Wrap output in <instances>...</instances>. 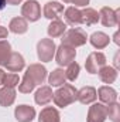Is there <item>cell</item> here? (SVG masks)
<instances>
[{
	"instance_id": "obj_23",
	"label": "cell",
	"mask_w": 120,
	"mask_h": 122,
	"mask_svg": "<svg viewBox=\"0 0 120 122\" xmlns=\"http://www.w3.org/2000/svg\"><path fill=\"white\" fill-rule=\"evenodd\" d=\"M66 30V24L62 21V20H52L47 29V33L50 36V38H57V37H61Z\"/></svg>"
},
{
	"instance_id": "obj_27",
	"label": "cell",
	"mask_w": 120,
	"mask_h": 122,
	"mask_svg": "<svg viewBox=\"0 0 120 122\" xmlns=\"http://www.w3.org/2000/svg\"><path fill=\"white\" fill-rule=\"evenodd\" d=\"M68 68H66V71H65V77H66V80H69V81H75L76 78H78V75H79V71H81V67H79V64L78 62H71L69 65H66Z\"/></svg>"
},
{
	"instance_id": "obj_7",
	"label": "cell",
	"mask_w": 120,
	"mask_h": 122,
	"mask_svg": "<svg viewBox=\"0 0 120 122\" xmlns=\"http://www.w3.org/2000/svg\"><path fill=\"white\" fill-rule=\"evenodd\" d=\"M21 16L27 21H37L41 17V7L37 0H27L21 7Z\"/></svg>"
},
{
	"instance_id": "obj_9",
	"label": "cell",
	"mask_w": 120,
	"mask_h": 122,
	"mask_svg": "<svg viewBox=\"0 0 120 122\" xmlns=\"http://www.w3.org/2000/svg\"><path fill=\"white\" fill-rule=\"evenodd\" d=\"M107 118L106 115V105L103 104H93L92 107H89L88 111V122H105Z\"/></svg>"
},
{
	"instance_id": "obj_6",
	"label": "cell",
	"mask_w": 120,
	"mask_h": 122,
	"mask_svg": "<svg viewBox=\"0 0 120 122\" xmlns=\"http://www.w3.org/2000/svg\"><path fill=\"white\" fill-rule=\"evenodd\" d=\"M103 65H106V56L103 53H97V51L90 53L85 61V68L89 74H97V71Z\"/></svg>"
},
{
	"instance_id": "obj_8",
	"label": "cell",
	"mask_w": 120,
	"mask_h": 122,
	"mask_svg": "<svg viewBox=\"0 0 120 122\" xmlns=\"http://www.w3.org/2000/svg\"><path fill=\"white\" fill-rule=\"evenodd\" d=\"M119 14L120 10H113L107 6L102 7L99 11V20L102 21V24L105 27H116L119 24Z\"/></svg>"
},
{
	"instance_id": "obj_35",
	"label": "cell",
	"mask_w": 120,
	"mask_h": 122,
	"mask_svg": "<svg viewBox=\"0 0 120 122\" xmlns=\"http://www.w3.org/2000/svg\"><path fill=\"white\" fill-rule=\"evenodd\" d=\"M64 3H71V0H62Z\"/></svg>"
},
{
	"instance_id": "obj_29",
	"label": "cell",
	"mask_w": 120,
	"mask_h": 122,
	"mask_svg": "<svg viewBox=\"0 0 120 122\" xmlns=\"http://www.w3.org/2000/svg\"><path fill=\"white\" fill-rule=\"evenodd\" d=\"M89 1L90 0H71V3L75 4L74 7H85V6L89 4Z\"/></svg>"
},
{
	"instance_id": "obj_21",
	"label": "cell",
	"mask_w": 120,
	"mask_h": 122,
	"mask_svg": "<svg viewBox=\"0 0 120 122\" xmlns=\"http://www.w3.org/2000/svg\"><path fill=\"white\" fill-rule=\"evenodd\" d=\"M64 17H65V21L68 23V24H71V26H79V24H82V21H81V10L78 9V7H68V9H65V13H64Z\"/></svg>"
},
{
	"instance_id": "obj_1",
	"label": "cell",
	"mask_w": 120,
	"mask_h": 122,
	"mask_svg": "<svg viewBox=\"0 0 120 122\" xmlns=\"http://www.w3.org/2000/svg\"><path fill=\"white\" fill-rule=\"evenodd\" d=\"M52 99L57 107L65 108L76 101V90L72 84H64V87H61L60 90L54 92Z\"/></svg>"
},
{
	"instance_id": "obj_17",
	"label": "cell",
	"mask_w": 120,
	"mask_h": 122,
	"mask_svg": "<svg viewBox=\"0 0 120 122\" xmlns=\"http://www.w3.org/2000/svg\"><path fill=\"white\" fill-rule=\"evenodd\" d=\"M89 41L95 48L103 50V48H106V47L109 46L110 38H109V36L105 34L103 31H96V33H93V34L89 37Z\"/></svg>"
},
{
	"instance_id": "obj_22",
	"label": "cell",
	"mask_w": 120,
	"mask_h": 122,
	"mask_svg": "<svg viewBox=\"0 0 120 122\" xmlns=\"http://www.w3.org/2000/svg\"><path fill=\"white\" fill-rule=\"evenodd\" d=\"M9 30L11 33H14V34H24L26 31L28 30V23L23 17H14V19L10 20Z\"/></svg>"
},
{
	"instance_id": "obj_33",
	"label": "cell",
	"mask_w": 120,
	"mask_h": 122,
	"mask_svg": "<svg viewBox=\"0 0 120 122\" xmlns=\"http://www.w3.org/2000/svg\"><path fill=\"white\" fill-rule=\"evenodd\" d=\"M4 74H6V72H4V71H3V70L0 68V84L3 82V78H4Z\"/></svg>"
},
{
	"instance_id": "obj_15",
	"label": "cell",
	"mask_w": 120,
	"mask_h": 122,
	"mask_svg": "<svg viewBox=\"0 0 120 122\" xmlns=\"http://www.w3.org/2000/svg\"><path fill=\"white\" fill-rule=\"evenodd\" d=\"M38 122H61V115L57 108L45 107L38 115Z\"/></svg>"
},
{
	"instance_id": "obj_20",
	"label": "cell",
	"mask_w": 120,
	"mask_h": 122,
	"mask_svg": "<svg viewBox=\"0 0 120 122\" xmlns=\"http://www.w3.org/2000/svg\"><path fill=\"white\" fill-rule=\"evenodd\" d=\"M81 21L85 26H93L99 21V13L92 7H86L81 10Z\"/></svg>"
},
{
	"instance_id": "obj_2",
	"label": "cell",
	"mask_w": 120,
	"mask_h": 122,
	"mask_svg": "<svg viewBox=\"0 0 120 122\" xmlns=\"http://www.w3.org/2000/svg\"><path fill=\"white\" fill-rule=\"evenodd\" d=\"M61 43L62 44H66V46H71L74 48L76 47H81L83 44H86V40H88V36H86V31L79 29V27H72L69 30H65V33L61 36Z\"/></svg>"
},
{
	"instance_id": "obj_11",
	"label": "cell",
	"mask_w": 120,
	"mask_h": 122,
	"mask_svg": "<svg viewBox=\"0 0 120 122\" xmlns=\"http://www.w3.org/2000/svg\"><path fill=\"white\" fill-rule=\"evenodd\" d=\"M64 13V4L58 1H48L44 6V17L48 20H58Z\"/></svg>"
},
{
	"instance_id": "obj_28",
	"label": "cell",
	"mask_w": 120,
	"mask_h": 122,
	"mask_svg": "<svg viewBox=\"0 0 120 122\" xmlns=\"http://www.w3.org/2000/svg\"><path fill=\"white\" fill-rule=\"evenodd\" d=\"M4 87H10V88H16L18 84H20V78L16 72H11V74H4V78H3V82H1Z\"/></svg>"
},
{
	"instance_id": "obj_26",
	"label": "cell",
	"mask_w": 120,
	"mask_h": 122,
	"mask_svg": "<svg viewBox=\"0 0 120 122\" xmlns=\"http://www.w3.org/2000/svg\"><path fill=\"white\" fill-rule=\"evenodd\" d=\"M106 115L112 122H120V105L117 102H112L106 107Z\"/></svg>"
},
{
	"instance_id": "obj_10",
	"label": "cell",
	"mask_w": 120,
	"mask_h": 122,
	"mask_svg": "<svg viewBox=\"0 0 120 122\" xmlns=\"http://www.w3.org/2000/svg\"><path fill=\"white\" fill-rule=\"evenodd\" d=\"M14 117L18 122H31L35 118V109L31 105H18L14 109Z\"/></svg>"
},
{
	"instance_id": "obj_13",
	"label": "cell",
	"mask_w": 120,
	"mask_h": 122,
	"mask_svg": "<svg viewBox=\"0 0 120 122\" xmlns=\"http://www.w3.org/2000/svg\"><path fill=\"white\" fill-rule=\"evenodd\" d=\"M96 94H97V97H99V99H100L102 104L109 105V104L117 101V91H116L115 88L109 87V85H103V87H100V88L96 91Z\"/></svg>"
},
{
	"instance_id": "obj_3",
	"label": "cell",
	"mask_w": 120,
	"mask_h": 122,
	"mask_svg": "<svg viewBox=\"0 0 120 122\" xmlns=\"http://www.w3.org/2000/svg\"><path fill=\"white\" fill-rule=\"evenodd\" d=\"M57 46L52 38H41L37 44V56L41 62H50L55 57Z\"/></svg>"
},
{
	"instance_id": "obj_31",
	"label": "cell",
	"mask_w": 120,
	"mask_h": 122,
	"mask_svg": "<svg viewBox=\"0 0 120 122\" xmlns=\"http://www.w3.org/2000/svg\"><path fill=\"white\" fill-rule=\"evenodd\" d=\"M23 0H6V3H9V4H11V6H17V4H20Z\"/></svg>"
},
{
	"instance_id": "obj_24",
	"label": "cell",
	"mask_w": 120,
	"mask_h": 122,
	"mask_svg": "<svg viewBox=\"0 0 120 122\" xmlns=\"http://www.w3.org/2000/svg\"><path fill=\"white\" fill-rule=\"evenodd\" d=\"M65 81H66L65 71L61 68L52 70V72H50V75H48V84L51 87H61L65 84Z\"/></svg>"
},
{
	"instance_id": "obj_34",
	"label": "cell",
	"mask_w": 120,
	"mask_h": 122,
	"mask_svg": "<svg viewBox=\"0 0 120 122\" xmlns=\"http://www.w3.org/2000/svg\"><path fill=\"white\" fill-rule=\"evenodd\" d=\"M6 4H7L6 0H0V10H3V9L6 7Z\"/></svg>"
},
{
	"instance_id": "obj_18",
	"label": "cell",
	"mask_w": 120,
	"mask_h": 122,
	"mask_svg": "<svg viewBox=\"0 0 120 122\" xmlns=\"http://www.w3.org/2000/svg\"><path fill=\"white\" fill-rule=\"evenodd\" d=\"M97 74H99L100 81L105 82V84H113L116 81V78H117V70L110 67V65H103L97 71Z\"/></svg>"
},
{
	"instance_id": "obj_4",
	"label": "cell",
	"mask_w": 120,
	"mask_h": 122,
	"mask_svg": "<svg viewBox=\"0 0 120 122\" xmlns=\"http://www.w3.org/2000/svg\"><path fill=\"white\" fill-rule=\"evenodd\" d=\"M76 57V50L71 46H66V44H62L55 50V61L60 67H66L69 65L71 62L75 61Z\"/></svg>"
},
{
	"instance_id": "obj_32",
	"label": "cell",
	"mask_w": 120,
	"mask_h": 122,
	"mask_svg": "<svg viewBox=\"0 0 120 122\" xmlns=\"http://www.w3.org/2000/svg\"><path fill=\"white\" fill-rule=\"evenodd\" d=\"M119 36H120V33H119V31H116V33H115V43H116V44H117V46H119V44H120Z\"/></svg>"
},
{
	"instance_id": "obj_19",
	"label": "cell",
	"mask_w": 120,
	"mask_h": 122,
	"mask_svg": "<svg viewBox=\"0 0 120 122\" xmlns=\"http://www.w3.org/2000/svg\"><path fill=\"white\" fill-rule=\"evenodd\" d=\"M16 95H17V92L14 88H10V87L0 88V105L6 107V108L13 105V102L16 101Z\"/></svg>"
},
{
	"instance_id": "obj_5",
	"label": "cell",
	"mask_w": 120,
	"mask_h": 122,
	"mask_svg": "<svg viewBox=\"0 0 120 122\" xmlns=\"http://www.w3.org/2000/svg\"><path fill=\"white\" fill-rule=\"evenodd\" d=\"M24 77H27L35 87L41 85L45 81V78H47V68L44 65H41V64H31L30 67L26 70Z\"/></svg>"
},
{
	"instance_id": "obj_12",
	"label": "cell",
	"mask_w": 120,
	"mask_h": 122,
	"mask_svg": "<svg viewBox=\"0 0 120 122\" xmlns=\"http://www.w3.org/2000/svg\"><path fill=\"white\" fill-rule=\"evenodd\" d=\"M24 65H26L24 57L20 53H13V51H11L9 60L6 61V64H4V67L10 72H18V71H21L24 68Z\"/></svg>"
},
{
	"instance_id": "obj_25",
	"label": "cell",
	"mask_w": 120,
	"mask_h": 122,
	"mask_svg": "<svg viewBox=\"0 0 120 122\" xmlns=\"http://www.w3.org/2000/svg\"><path fill=\"white\" fill-rule=\"evenodd\" d=\"M11 54V46L7 40H0V65L4 67L6 61Z\"/></svg>"
},
{
	"instance_id": "obj_16",
	"label": "cell",
	"mask_w": 120,
	"mask_h": 122,
	"mask_svg": "<svg viewBox=\"0 0 120 122\" xmlns=\"http://www.w3.org/2000/svg\"><path fill=\"white\" fill-rule=\"evenodd\" d=\"M52 95H54V92L51 90V87L50 85H44V87L38 88V91L35 92V95H34L35 104H38V105H47L48 102L52 101Z\"/></svg>"
},
{
	"instance_id": "obj_14",
	"label": "cell",
	"mask_w": 120,
	"mask_h": 122,
	"mask_svg": "<svg viewBox=\"0 0 120 122\" xmlns=\"http://www.w3.org/2000/svg\"><path fill=\"white\" fill-rule=\"evenodd\" d=\"M96 98H97V94L93 87H82L79 91H76V101H79L83 105L95 102Z\"/></svg>"
},
{
	"instance_id": "obj_30",
	"label": "cell",
	"mask_w": 120,
	"mask_h": 122,
	"mask_svg": "<svg viewBox=\"0 0 120 122\" xmlns=\"http://www.w3.org/2000/svg\"><path fill=\"white\" fill-rule=\"evenodd\" d=\"M7 36H9V30L6 27H1L0 26V40L1 38H7Z\"/></svg>"
}]
</instances>
